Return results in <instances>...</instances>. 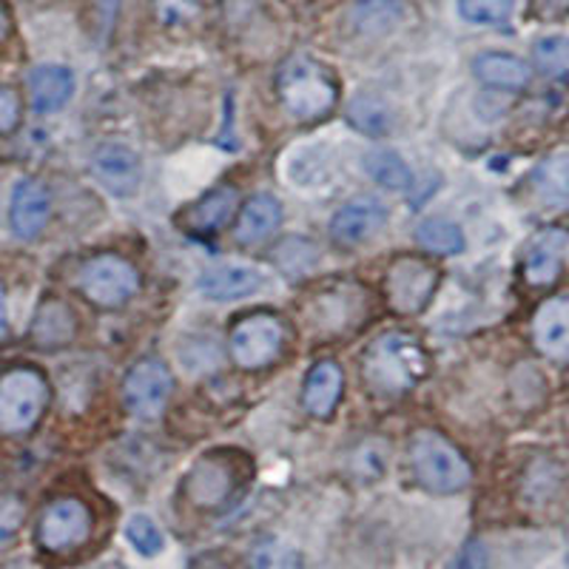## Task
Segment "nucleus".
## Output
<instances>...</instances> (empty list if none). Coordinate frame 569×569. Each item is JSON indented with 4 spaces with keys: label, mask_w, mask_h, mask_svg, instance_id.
Segmentation results:
<instances>
[{
    "label": "nucleus",
    "mask_w": 569,
    "mask_h": 569,
    "mask_svg": "<svg viewBox=\"0 0 569 569\" xmlns=\"http://www.w3.org/2000/svg\"><path fill=\"white\" fill-rule=\"evenodd\" d=\"M430 370V359L410 333H385L373 339L362 356L365 385L376 396H401L413 390Z\"/></svg>",
    "instance_id": "obj_1"
},
{
    "label": "nucleus",
    "mask_w": 569,
    "mask_h": 569,
    "mask_svg": "<svg viewBox=\"0 0 569 569\" xmlns=\"http://www.w3.org/2000/svg\"><path fill=\"white\" fill-rule=\"evenodd\" d=\"M277 94L284 111L299 123H319L337 109V74L317 58L293 54L277 71Z\"/></svg>",
    "instance_id": "obj_2"
},
{
    "label": "nucleus",
    "mask_w": 569,
    "mask_h": 569,
    "mask_svg": "<svg viewBox=\"0 0 569 569\" xmlns=\"http://www.w3.org/2000/svg\"><path fill=\"white\" fill-rule=\"evenodd\" d=\"M410 470L425 490L453 496L470 487L472 467L459 447L436 430H416L408 445Z\"/></svg>",
    "instance_id": "obj_3"
},
{
    "label": "nucleus",
    "mask_w": 569,
    "mask_h": 569,
    "mask_svg": "<svg viewBox=\"0 0 569 569\" xmlns=\"http://www.w3.org/2000/svg\"><path fill=\"white\" fill-rule=\"evenodd\" d=\"M49 385L34 368H14L0 376V433H29L46 413Z\"/></svg>",
    "instance_id": "obj_4"
},
{
    "label": "nucleus",
    "mask_w": 569,
    "mask_h": 569,
    "mask_svg": "<svg viewBox=\"0 0 569 569\" xmlns=\"http://www.w3.org/2000/svg\"><path fill=\"white\" fill-rule=\"evenodd\" d=\"M284 322L277 313H248V317L237 319L228 337V348H231L233 362L242 370H262L279 359L284 348Z\"/></svg>",
    "instance_id": "obj_5"
},
{
    "label": "nucleus",
    "mask_w": 569,
    "mask_h": 569,
    "mask_svg": "<svg viewBox=\"0 0 569 569\" xmlns=\"http://www.w3.org/2000/svg\"><path fill=\"white\" fill-rule=\"evenodd\" d=\"M80 291L98 308H123L140 291V273L126 257L100 253L80 268Z\"/></svg>",
    "instance_id": "obj_6"
},
{
    "label": "nucleus",
    "mask_w": 569,
    "mask_h": 569,
    "mask_svg": "<svg viewBox=\"0 0 569 569\" xmlns=\"http://www.w3.org/2000/svg\"><path fill=\"white\" fill-rule=\"evenodd\" d=\"M94 532V512L80 498H58L46 507L38 521V543L43 552L66 556L80 550Z\"/></svg>",
    "instance_id": "obj_7"
},
{
    "label": "nucleus",
    "mask_w": 569,
    "mask_h": 569,
    "mask_svg": "<svg viewBox=\"0 0 569 569\" xmlns=\"http://www.w3.org/2000/svg\"><path fill=\"white\" fill-rule=\"evenodd\" d=\"M439 268L421 257H396L385 273V297L401 317L421 313L436 297L439 288Z\"/></svg>",
    "instance_id": "obj_8"
},
{
    "label": "nucleus",
    "mask_w": 569,
    "mask_h": 569,
    "mask_svg": "<svg viewBox=\"0 0 569 569\" xmlns=\"http://www.w3.org/2000/svg\"><path fill=\"white\" fill-rule=\"evenodd\" d=\"M240 487V467L231 453H208L188 470L182 492L197 510H220Z\"/></svg>",
    "instance_id": "obj_9"
},
{
    "label": "nucleus",
    "mask_w": 569,
    "mask_h": 569,
    "mask_svg": "<svg viewBox=\"0 0 569 569\" xmlns=\"http://www.w3.org/2000/svg\"><path fill=\"white\" fill-rule=\"evenodd\" d=\"M171 390H174V379H171L169 368L157 359H142L126 373V408L137 419H157L169 405Z\"/></svg>",
    "instance_id": "obj_10"
},
{
    "label": "nucleus",
    "mask_w": 569,
    "mask_h": 569,
    "mask_svg": "<svg viewBox=\"0 0 569 569\" xmlns=\"http://www.w3.org/2000/svg\"><path fill=\"white\" fill-rule=\"evenodd\" d=\"M91 171H94L100 186L114 197H131L142 180L140 154L123 140L100 142L94 157H91Z\"/></svg>",
    "instance_id": "obj_11"
},
{
    "label": "nucleus",
    "mask_w": 569,
    "mask_h": 569,
    "mask_svg": "<svg viewBox=\"0 0 569 569\" xmlns=\"http://www.w3.org/2000/svg\"><path fill=\"white\" fill-rule=\"evenodd\" d=\"M237 206H240V191L233 186H217L197 202H191L186 211H180L177 226L191 237H213L231 222Z\"/></svg>",
    "instance_id": "obj_12"
},
{
    "label": "nucleus",
    "mask_w": 569,
    "mask_h": 569,
    "mask_svg": "<svg viewBox=\"0 0 569 569\" xmlns=\"http://www.w3.org/2000/svg\"><path fill=\"white\" fill-rule=\"evenodd\" d=\"M388 222V208L379 200H353L339 208L330 220V237L339 246H362L370 237L382 231Z\"/></svg>",
    "instance_id": "obj_13"
},
{
    "label": "nucleus",
    "mask_w": 569,
    "mask_h": 569,
    "mask_svg": "<svg viewBox=\"0 0 569 569\" xmlns=\"http://www.w3.org/2000/svg\"><path fill=\"white\" fill-rule=\"evenodd\" d=\"M202 297L213 299V302H233V299L251 297L262 288V273L251 266H240V262H222V266H211L200 273L197 279Z\"/></svg>",
    "instance_id": "obj_14"
},
{
    "label": "nucleus",
    "mask_w": 569,
    "mask_h": 569,
    "mask_svg": "<svg viewBox=\"0 0 569 569\" xmlns=\"http://www.w3.org/2000/svg\"><path fill=\"white\" fill-rule=\"evenodd\" d=\"M49 213H52V197H49L43 182H18L12 194V208H9V220H12V231L20 240H34L38 233H43V228L49 226Z\"/></svg>",
    "instance_id": "obj_15"
},
{
    "label": "nucleus",
    "mask_w": 569,
    "mask_h": 569,
    "mask_svg": "<svg viewBox=\"0 0 569 569\" xmlns=\"http://www.w3.org/2000/svg\"><path fill=\"white\" fill-rule=\"evenodd\" d=\"M532 339L543 356L569 359V297H552L538 305L532 317Z\"/></svg>",
    "instance_id": "obj_16"
},
{
    "label": "nucleus",
    "mask_w": 569,
    "mask_h": 569,
    "mask_svg": "<svg viewBox=\"0 0 569 569\" xmlns=\"http://www.w3.org/2000/svg\"><path fill=\"white\" fill-rule=\"evenodd\" d=\"M74 94V74L66 66L43 63L29 71V98L38 114H54Z\"/></svg>",
    "instance_id": "obj_17"
},
{
    "label": "nucleus",
    "mask_w": 569,
    "mask_h": 569,
    "mask_svg": "<svg viewBox=\"0 0 569 569\" xmlns=\"http://www.w3.org/2000/svg\"><path fill=\"white\" fill-rule=\"evenodd\" d=\"M345 390V373L337 362L313 365L302 388V405L313 419H330L339 408Z\"/></svg>",
    "instance_id": "obj_18"
},
{
    "label": "nucleus",
    "mask_w": 569,
    "mask_h": 569,
    "mask_svg": "<svg viewBox=\"0 0 569 569\" xmlns=\"http://www.w3.org/2000/svg\"><path fill=\"white\" fill-rule=\"evenodd\" d=\"M569 237L563 231H541L532 240V246L527 248L525 257V279L532 288H547L558 279L563 262V251H567Z\"/></svg>",
    "instance_id": "obj_19"
},
{
    "label": "nucleus",
    "mask_w": 569,
    "mask_h": 569,
    "mask_svg": "<svg viewBox=\"0 0 569 569\" xmlns=\"http://www.w3.org/2000/svg\"><path fill=\"white\" fill-rule=\"evenodd\" d=\"M408 18L405 0H356L348 9V27L365 38H382L396 32Z\"/></svg>",
    "instance_id": "obj_20"
},
{
    "label": "nucleus",
    "mask_w": 569,
    "mask_h": 569,
    "mask_svg": "<svg viewBox=\"0 0 569 569\" xmlns=\"http://www.w3.org/2000/svg\"><path fill=\"white\" fill-rule=\"evenodd\" d=\"M282 226V206L277 197L271 194H253L251 200L242 206L240 217H237V228L233 237L242 246H259V242L271 240L273 233Z\"/></svg>",
    "instance_id": "obj_21"
},
{
    "label": "nucleus",
    "mask_w": 569,
    "mask_h": 569,
    "mask_svg": "<svg viewBox=\"0 0 569 569\" xmlns=\"http://www.w3.org/2000/svg\"><path fill=\"white\" fill-rule=\"evenodd\" d=\"M472 74L481 83L501 91H521L532 80L530 66L510 52H481L479 58L472 60Z\"/></svg>",
    "instance_id": "obj_22"
},
{
    "label": "nucleus",
    "mask_w": 569,
    "mask_h": 569,
    "mask_svg": "<svg viewBox=\"0 0 569 569\" xmlns=\"http://www.w3.org/2000/svg\"><path fill=\"white\" fill-rule=\"evenodd\" d=\"M78 337V317L71 313V308L58 299L40 305L38 317L32 325V339L40 348H60L69 345L71 339Z\"/></svg>",
    "instance_id": "obj_23"
},
{
    "label": "nucleus",
    "mask_w": 569,
    "mask_h": 569,
    "mask_svg": "<svg viewBox=\"0 0 569 569\" xmlns=\"http://www.w3.org/2000/svg\"><path fill=\"white\" fill-rule=\"evenodd\" d=\"M532 188L547 206L569 208V154L547 157L532 171Z\"/></svg>",
    "instance_id": "obj_24"
},
{
    "label": "nucleus",
    "mask_w": 569,
    "mask_h": 569,
    "mask_svg": "<svg viewBox=\"0 0 569 569\" xmlns=\"http://www.w3.org/2000/svg\"><path fill=\"white\" fill-rule=\"evenodd\" d=\"M348 120L368 137H388L393 131V111L376 94H356L348 106Z\"/></svg>",
    "instance_id": "obj_25"
},
{
    "label": "nucleus",
    "mask_w": 569,
    "mask_h": 569,
    "mask_svg": "<svg viewBox=\"0 0 569 569\" xmlns=\"http://www.w3.org/2000/svg\"><path fill=\"white\" fill-rule=\"evenodd\" d=\"M308 322H317L328 333H339L342 328L356 322L353 317V297L345 291L322 293L308 308Z\"/></svg>",
    "instance_id": "obj_26"
},
{
    "label": "nucleus",
    "mask_w": 569,
    "mask_h": 569,
    "mask_svg": "<svg viewBox=\"0 0 569 569\" xmlns=\"http://www.w3.org/2000/svg\"><path fill=\"white\" fill-rule=\"evenodd\" d=\"M365 171L370 174V180L390 188V191H408L413 186V171L396 151H368L365 154Z\"/></svg>",
    "instance_id": "obj_27"
},
{
    "label": "nucleus",
    "mask_w": 569,
    "mask_h": 569,
    "mask_svg": "<svg viewBox=\"0 0 569 569\" xmlns=\"http://www.w3.org/2000/svg\"><path fill=\"white\" fill-rule=\"evenodd\" d=\"M416 242L425 246L427 251L445 253V257L465 251V233H461V228L450 220H439V217L421 220L416 226Z\"/></svg>",
    "instance_id": "obj_28"
},
{
    "label": "nucleus",
    "mask_w": 569,
    "mask_h": 569,
    "mask_svg": "<svg viewBox=\"0 0 569 569\" xmlns=\"http://www.w3.org/2000/svg\"><path fill=\"white\" fill-rule=\"evenodd\" d=\"M251 569H305L302 556L293 550L291 543L279 541V538H262L251 547L248 556Z\"/></svg>",
    "instance_id": "obj_29"
},
{
    "label": "nucleus",
    "mask_w": 569,
    "mask_h": 569,
    "mask_svg": "<svg viewBox=\"0 0 569 569\" xmlns=\"http://www.w3.org/2000/svg\"><path fill=\"white\" fill-rule=\"evenodd\" d=\"M516 0H459V14L476 27H501L512 18Z\"/></svg>",
    "instance_id": "obj_30"
},
{
    "label": "nucleus",
    "mask_w": 569,
    "mask_h": 569,
    "mask_svg": "<svg viewBox=\"0 0 569 569\" xmlns=\"http://www.w3.org/2000/svg\"><path fill=\"white\" fill-rule=\"evenodd\" d=\"M538 69L552 78L569 80V38H543L532 46Z\"/></svg>",
    "instance_id": "obj_31"
},
{
    "label": "nucleus",
    "mask_w": 569,
    "mask_h": 569,
    "mask_svg": "<svg viewBox=\"0 0 569 569\" xmlns=\"http://www.w3.org/2000/svg\"><path fill=\"white\" fill-rule=\"evenodd\" d=\"M126 538H129V543L140 552L142 558L160 556L162 547H166V538H162L160 527H157L149 516H142V512H137V516L129 518V525H126Z\"/></svg>",
    "instance_id": "obj_32"
},
{
    "label": "nucleus",
    "mask_w": 569,
    "mask_h": 569,
    "mask_svg": "<svg viewBox=\"0 0 569 569\" xmlns=\"http://www.w3.org/2000/svg\"><path fill=\"white\" fill-rule=\"evenodd\" d=\"M388 456H390V450L385 441H379V439L365 441V445H359L353 450V472L368 481L382 479L385 467H388Z\"/></svg>",
    "instance_id": "obj_33"
},
{
    "label": "nucleus",
    "mask_w": 569,
    "mask_h": 569,
    "mask_svg": "<svg viewBox=\"0 0 569 569\" xmlns=\"http://www.w3.org/2000/svg\"><path fill=\"white\" fill-rule=\"evenodd\" d=\"M27 521V505L18 496H0V552L9 550Z\"/></svg>",
    "instance_id": "obj_34"
},
{
    "label": "nucleus",
    "mask_w": 569,
    "mask_h": 569,
    "mask_svg": "<svg viewBox=\"0 0 569 569\" xmlns=\"http://www.w3.org/2000/svg\"><path fill=\"white\" fill-rule=\"evenodd\" d=\"M20 123V100L12 89L0 86V134L18 129Z\"/></svg>",
    "instance_id": "obj_35"
},
{
    "label": "nucleus",
    "mask_w": 569,
    "mask_h": 569,
    "mask_svg": "<svg viewBox=\"0 0 569 569\" xmlns=\"http://www.w3.org/2000/svg\"><path fill=\"white\" fill-rule=\"evenodd\" d=\"M487 567V552L479 541H470L461 550V556L456 558L453 569H485Z\"/></svg>",
    "instance_id": "obj_36"
},
{
    "label": "nucleus",
    "mask_w": 569,
    "mask_h": 569,
    "mask_svg": "<svg viewBox=\"0 0 569 569\" xmlns=\"http://www.w3.org/2000/svg\"><path fill=\"white\" fill-rule=\"evenodd\" d=\"M532 12L541 20H561L569 14V0H532Z\"/></svg>",
    "instance_id": "obj_37"
},
{
    "label": "nucleus",
    "mask_w": 569,
    "mask_h": 569,
    "mask_svg": "<svg viewBox=\"0 0 569 569\" xmlns=\"http://www.w3.org/2000/svg\"><path fill=\"white\" fill-rule=\"evenodd\" d=\"M188 569H237V567H233L231 561H226L222 556H202V558H197V561L191 563Z\"/></svg>",
    "instance_id": "obj_38"
},
{
    "label": "nucleus",
    "mask_w": 569,
    "mask_h": 569,
    "mask_svg": "<svg viewBox=\"0 0 569 569\" xmlns=\"http://www.w3.org/2000/svg\"><path fill=\"white\" fill-rule=\"evenodd\" d=\"M9 337V319H7V297H3V284H0V342Z\"/></svg>",
    "instance_id": "obj_39"
},
{
    "label": "nucleus",
    "mask_w": 569,
    "mask_h": 569,
    "mask_svg": "<svg viewBox=\"0 0 569 569\" xmlns=\"http://www.w3.org/2000/svg\"><path fill=\"white\" fill-rule=\"evenodd\" d=\"M9 32H12V18H9L7 7H3V3H0V40L7 38Z\"/></svg>",
    "instance_id": "obj_40"
},
{
    "label": "nucleus",
    "mask_w": 569,
    "mask_h": 569,
    "mask_svg": "<svg viewBox=\"0 0 569 569\" xmlns=\"http://www.w3.org/2000/svg\"><path fill=\"white\" fill-rule=\"evenodd\" d=\"M197 3H213V0H197Z\"/></svg>",
    "instance_id": "obj_41"
}]
</instances>
